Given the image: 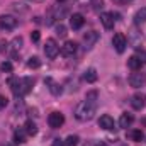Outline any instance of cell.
I'll list each match as a JSON object with an SVG mask.
<instances>
[{
  "instance_id": "1",
  "label": "cell",
  "mask_w": 146,
  "mask_h": 146,
  "mask_svg": "<svg viewBox=\"0 0 146 146\" xmlns=\"http://www.w3.org/2000/svg\"><path fill=\"white\" fill-rule=\"evenodd\" d=\"M33 83H34V82H33V78H29V76H26V78H12V80L9 82L12 92H14L17 97H24L26 94H29Z\"/></svg>"
},
{
  "instance_id": "2",
  "label": "cell",
  "mask_w": 146,
  "mask_h": 146,
  "mask_svg": "<svg viewBox=\"0 0 146 146\" xmlns=\"http://www.w3.org/2000/svg\"><path fill=\"white\" fill-rule=\"evenodd\" d=\"M94 114H95V104H90L87 100L80 102L75 109V117L78 121H90L94 117Z\"/></svg>"
},
{
  "instance_id": "3",
  "label": "cell",
  "mask_w": 146,
  "mask_h": 146,
  "mask_svg": "<svg viewBox=\"0 0 146 146\" xmlns=\"http://www.w3.org/2000/svg\"><path fill=\"white\" fill-rule=\"evenodd\" d=\"M17 27V19L14 15H0V29L2 31H14Z\"/></svg>"
},
{
  "instance_id": "4",
  "label": "cell",
  "mask_w": 146,
  "mask_h": 146,
  "mask_svg": "<svg viewBox=\"0 0 146 146\" xmlns=\"http://www.w3.org/2000/svg\"><path fill=\"white\" fill-rule=\"evenodd\" d=\"M44 53H46V56H48L49 60H54V58L58 56L60 48H58V44H56L54 39H48V41H46V44H44Z\"/></svg>"
},
{
  "instance_id": "5",
  "label": "cell",
  "mask_w": 146,
  "mask_h": 146,
  "mask_svg": "<svg viewBox=\"0 0 146 146\" xmlns=\"http://www.w3.org/2000/svg\"><path fill=\"white\" fill-rule=\"evenodd\" d=\"M63 122H65V115H63L61 112H51V114L48 115V124H49V127H53V129L61 127Z\"/></svg>"
},
{
  "instance_id": "6",
  "label": "cell",
  "mask_w": 146,
  "mask_h": 146,
  "mask_svg": "<svg viewBox=\"0 0 146 146\" xmlns=\"http://www.w3.org/2000/svg\"><path fill=\"white\" fill-rule=\"evenodd\" d=\"M112 46L115 48L117 53H124V49H126V46H127V39H126V36H124L122 33L114 34V37H112Z\"/></svg>"
},
{
  "instance_id": "7",
  "label": "cell",
  "mask_w": 146,
  "mask_h": 146,
  "mask_svg": "<svg viewBox=\"0 0 146 146\" xmlns=\"http://www.w3.org/2000/svg\"><path fill=\"white\" fill-rule=\"evenodd\" d=\"M131 106H133L134 110H141L146 106V95L141 94V92H139V94H134V95L131 97Z\"/></svg>"
},
{
  "instance_id": "8",
  "label": "cell",
  "mask_w": 146,
  "mask_h": 146,
  "mask_svg": "<svg viewBox=\"0 0 146 146\" xmlns=\"http://www.w3.org/2000/svg\"><path fill=\"white\" fill-rule=\"evenodd\" d=\"M145 83H146L145 73H133V75L129 76V85H131L133 88H139V87H143Z\"/></svg>"
},
{
  "instance_id": "9",
  "label": "cell",
  "mask_w": 146,
  "mask_h": 146,
  "mask_svg": "<svg viewBox=\"0 0 146 146\" xmlns=\"http://www.w3.org/2000/svg\"><path fill=\"white\" fill-rule=\"evenodd\" d=\"M97 41H99V33H95V31H88V33L83 36V44H85L87 49L94 48Z\"/></svg>"
},
{
  "instance_id": "10",
  "label": "cell",
  "mask_w": 146,
  "mask_h": 146,
  "mask_svg": "<svg viewBox=\"0 0 146 146\" xmlns=\"http://www.w3.org/2000/svg\"><path fill=\"white\" fill-rule=\"evenodd\" d=\"M78 49V44L75 41H66L63 46H61V54L63 56H73Z\"/></svg>"
},
{
  "instance_id": "11",
  "label": "cell",
  "mask_w": 146,
  "mask_h": 146,
  "mask_svg": "<svg viewBox=\"0 0 146 146\" xmlns=\"http://www.w3.org/2000/svg\"><path fill=\"white\" fill-rule=\"evenodd\" d=\"M100 22H102V26H104L106 29H114V22H115L114 14H110V12H102V14H100Z\"/></svg>"
},
{
  "instance_id": "12",
  "label": "cell",
  "mask_w": 146,
  "mask_h": 146,
  "mask_svg": "<svg viewBox=\"0 0 146 146\" xmlns=\"http://www.w3.org/2000/svg\"><path fill=\"white\" fill-rule=\"evenodd\" d=\"M99 126L102 127V129H114V119L107 115V114H104V115H100V119H99Z\"/></svg>"
},
{
  "instance_id": "13",
  "label": "cell",
  "mask_w": 146,
  "mask_h": 146,
  "mask_svg": "<svg viewBox=\"0 0 146 146\" xmlns=\"http://www.w3.org/2000/svg\"><path fill=\"white\" fill-rule=\"evenodd\" d=\"M127 66H129L133 72H138V70H141V66H143V60H141L139 56H131V58L127 60Z\"/></svg>"
},
{
  "instance_id": "14",
  "label": "cell",
  "mask_w": 146,
  "mask_h": 146,
  "mask_svg": "<svg viewBox=\"0 0 146 146\" xmlns=\"http://www.w3.org/2000/svg\"><path fill=\"white\" fill-rule=\"evenodd\" d=\"M83 24H85V19H83L82 14H73L72 17H70V26H72L73 29H80Z\"/></svg>"
},
{
  "instance_id": "15",
  "label": "cell",
  "mask_w": 146,
  "mask_h": 146,
  "mask_svg": "<svg viewBox=\"0 0 146 146\" xmlns=\"http://www.w3.org/2000/svg\"><path fill=\"white\" fill-rule=\"evenodd\" d=\"M133 121H134L133 114L124 112V114H121V117H119V126H121V127H129V126L133 124Z\"/></svg>"
},
{
  "instance_id": "16",
  "label": "cell",
  "mask_w": 146,
  "mask_h": 146,
  "mask_svg": "<svg viewBox=\"0 0 146 146\" xmlns=\"http://www.w3.org/2000/svg\"><path fill=\"white\" fill-rule=\"evenodd\" d=\"M127 136H129L133 141H136V143H141V141L145 139V133H143L141 129H133V131L127 133Z\"/></svg>"
},
{
  "instance_id": "17",
  "label": "cell",
  "mask_w": 146,
  "mask_h": 146,
  "mask_svg": "<svg viewBox=\"0 0 146 146\" xmlns=\"http://www.w3.org/2000/svg\"><path fill=\"white\" fill-rule=\"evenodd\" d=\"M146 22V7L143 9H139L138 12H136V15H134V24L136 26H141V24H145Z\"/></svg>"
},
{
  "instance_id": "18",
  "label": "cell",
  "mask_w": 146,
  "mask_h": 146,
  "mask_svg": "<svg viewBox=\"0 0 146 146\" xmlns=\"http://www.w3.org/2000/svg\"><path fill=\"white\" fill-rule=\"evenodd\" d=\"M26 136H27V133L24 131V127H22V129H17V131L14 133V141H15L17 145H22V143H26Z\"/></svg>"
},
{
  "instance_id": "19",
  "label": "cell",
  "mask_w": 146,
  "mask_h": 146,
  "mask_svg": "<svg viewBox=\"0 0 146 146\" xmlns=\"http://www.w3.org/2000/svg\"><path fill=\"white\" fill-rule=\"evenodd\" d=\"M44 82H46V85H49V90H51L53 95H60V94H61V87H60L58 83H54L51 78H46Z\"/></svg>"
},
{
  "instance_id": "20",
  "label": "cell",
  "mask_w": 146,
  "mask_h": 146,
  "mask_svg": "<svg viewBox=\"0 0 146 146\" xmlns=\"http://www.w3.org/2000/svg\"><path fill=\"white\" fill-rule=\"evenodd\" d=\"M83 80L88 82V83H94V82L97 80V72H95V68H88L87 72L83 73Z\"/></svg>"
},
{
  "instance_id": "21",
  "label": "cell",
  "mask_w": 146,
  "mask_h": 146,
  "mask_svg": "<svg viewBox=\"0 0 146 146\" xmlns=\"http://www.w3.org/2000/svg\"><path fill=\"white\" fill-rule=\"evenodd\" d=\"M24 131L27 133V136H34V134L37 133L36 122H33V121H27V122L24 124Z\"/></svg>"
},
{
  "instance_id": "22",
  "label": "cell",
  "mask_w": 146,
  "mask_h": 146,
  "mask_svg": "<svg viewBox=\"0 0 146 146\" xmlns=\"http://www.w3.org/2000/svg\"><path fill=\"white\" fill-rule=\"evenodd\" d=\"M78 143H80V138L76 134H70L65 139V146H78Z\"/></svg>"
},
{
  "instance_id": "23",
  "label": "cell",
  "mask_w": 146,
  "mask_h": 146,
  "mask_svg": "<svg viewBox=\"0 0 146 146\" xmlns=\"http://www.w3.org/2000/svg\"><path fill=\"white\" fill-rule=\"evenodd\" d=\"M27 66H29V68H39V66H41V60H39L37 56L29 58V61H27Z\"/></svg>"
},
{
  "instance_id": "24",
  "label": "cell",
  "mask_w": 146,
  "mask_h": 146,
  "mask_svg": "<svg viewBox=\"0 0 146 146\" xmlns=\"http://www.w3.org/2000/svg\"><path fill=\"white\" fill-rule=\"evenodd\" d=\"M97 97H99V94H97L95 90H92V92H88V94H87L85 100H87V102H90V104H95V102H97Z\"/></svg>"
},
{
  "instance_id": "25",
  "label": "cell",
  "mask_w": 146,
  "mask_h": 146,
  "mask_svg": "<svg viewBox=\"0 0 146 146\" xmlns=\"http://www.w3.org/2000/svg\"><path fill=\"white\" fill-rule=\"evenodd\" d=\"M10 44H12V49H14V51L21 49V48H22V37H21V36H19V37H14Z\"/></svg>"
},
{
  "instance_id": "26",
  "label": "cell",
  "mask_w": 146,
  "mask_h": 146,
  "mask_svg": "<svg viewBox=\"0 0 146 146\" xmlns=\"http://www.w3.org/2000/svg\"><path fill=\"white\" fill-rule=\"evenodd\" d=\"M90 5L94 10H100L104 7V0H90Z\"/></svg>"
},
{
  "instance_id": "27",
  "label": "cell",
  "mask_w": 146,
  "mask_h": 146,
  "mask_svg": "<svg viewBox=\"0 0 146 146\" xmlns=\"http://www.w3.org/2000/svg\"><path fill=\"white\" fill-rule=\"evenodd\" d=\"M56 34L60 37H65L66 36V27H65L63 24H58V26H56Z\"/></svg>"
},
{
  "instance_id": "28",
  "label": "cell",
  "mask_w": 146,
  "mask_h": 146,
  "mask_svg": "<svg viewBox=\"0 0 146 146\" xmlns=\"http://www.w3.org/2000/svg\"><path fill=\"white\" fill-rule=\"evenodd\" d=\"M0 70H2V72H12V63L3 61V63L0 65Z\"/></svg>"
},
{
  "instance_id": "29",
  "label": "cell",
  "mask_w": 146,
  "mask_h": 146,
  "mask_svg": "<svg viewBox=\"0 0 146 146\" xmlns=\"http://www.w3.org/2000/svg\"><path fill=\"white\" fill-rule=\"evenodd\" d=\"M115 5H127V3H131L133 0H112Z\"/></svg>"
},
{
  "instance_id": "30",
  "label": "cell",
  "mask_w": 146,
  "mask_h": 146,
  "mask_svg": "<svg viewBox=\"0 0 146 146\" xmlns=\"http://www.w3.org/2000/svg\"><path fill=\"white\" fill-rule=\"evenodd\" d=\"M5 106H7V97L0 95V109H5Z\"/></svg>"
},
{
  "instance_id": "31",
  "label": "cell",
  "mask_w": 146,
  "mask_h": 146,
  "mask_svg": "<svg viewBox=\"0 0 146 146\" xmlns=\"http://www.w3.org/2000/svg\"><path fill=\"white\" fill-rule=\"evenodd\" d=\"M39 33H37V31H33V33H31V39H33V41H34V42H37V41H39Z\"/></svg>"
},
{
  "instance_id": "32",
  "label": "cell",
  "mask_w": 146,
  "mask_h": 146,
  "mask_svg": "<svg viewBox=\"0 0 146 146\" xmlns=\"http://www.w3.org/2000/svg\"><path fill=\"white\" fill-rule=\"evenodd\" d=\"M51 146H65V141H63V139H54Z\"/></svg>"
},
{
  "instance_id": "33",
  "label": "cell",
  "mask_w": 146,
  "mask_h": 146,
  "mask_svg": "<svg viewBox=\"0 0 146 146\" xmlns=\"http://www.w3.org/2000/svg\"><path fill=\"white\" fill-rule=\"evenodd\" d=\"M95 146H109V145H107V143H104V141H100V143H97Z\"/></svg>"
},
{
  "instance_id": "34",
  "label": "cell",
  "mask_w": 146,
  "mask_h": 146,
  "mask_svg": "<svg viewBox=\"0 0 146 146\" xmlns=\"http://www.w3.org/2000/svg\"><path fill=\"white\" fill-rule=\"evenodd\" d=\"M29 2H36V3H39V2H44V0H29Z\"/></svg>"
},
{
  "instance_id": "35",
  "label": "cell",
  "mask_w": 146,
  "mask_h": 146,
  "mask_svg": "<svg viewBox=\"0 0 146 146\" xmlns=\"http://www.w3.org/2000/svg\"><path fill=\"white\" fill-rule=\"evenodd\" d=\"M63 2H65V0H58V3H63Z\"/></svg>"
}]
</instances>
